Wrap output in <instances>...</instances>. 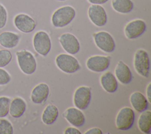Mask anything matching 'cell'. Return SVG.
<instances>
[{"mask_svg":"<svg viewBox=\"0 0 151 134\" xmlns=\"http://www.w3.org/2000/svg\"><path fill=\"white\" fill-rule=\"evenodd\" d=\"M64 133L65 134H81V132L80 131H79V130H78L76 128L69 127L65 130Z\"/></svg>","mask_w":151,"mask_h":134,"instance_id":"obj_29","label":"cell"},{"mask_svg":"<svg viewBox=\"0 0 151 134\" xmlns=\"http://www.w3.org/2000/svg\"><path fill=\"white\" fill-rule=\"evenodd\" d=\"M134 67L136 72L144 77L149 74L150 61L147 53L142 49L138 50L134 57Z\"/></svg>","mask_w":151,"mask_h":134,"instance_id":"obj_4","label":"cell"},{"mask_svg":"<svg viewBox=\"0 0 151 134\" xmlns=\"http://www.w3.org/2000/svg\"><path fill=\"white\" fill-rule=\"evenodd\" d=\"M19 40V35L15 32L4 31L0 34V45L4 48H15L18 44Z\"/></svg>","mask_w":151,"mask_h":134,"instance_id":"obj_17","label":"cell"},{"mask_svg":"<svg viewBox=\"0 0 151 134\" xmlns=\"http://www.w3.org/2000/svg\"><path fill=\"white\" fill-rule=\"evenodd\" d=\"M18 66L25 74H32L36 70L37 63L33 55L25 50L16 52Z\"/></svg>","mask_w":151,"mask_h":134,"instance_id":"obj_2","label":"cell"},{"mask_svg":"<svg viewBox=\"0 0 151 134\" xmlns=\"http://www.w3.org/2000/svg\"><path fill=\"white\" fill-rule=\"evenodd\" d=\"M58 116V110L57 107L50 104L46 106L42 113V120L46 125H51L57 120Z\"/></svg>","mask_w":151,"mask_h":134,"instance_id":"obj_22","label":"cell"},{"mask_svg":"<svg viewBox=\"0 0 151 134\" xmlns=\"http://www.w3.org/2000/svg\"><path fill=\"white\" fill-rule=\"evenodd\" d=\"M134 122V111L129 107H124L121 109L116 118V127L121 130H127L130 129L133 126Z\"/></svg>","mask_w":151,"mask_h":134,"instance_id":"obj_5","label":"cell"},{"mask_svg":"<svg viewBox=\"0 0 151 134\" xmlns=\"http://www.w3.org/2000/svg\"><path fill=\"white\" fill-rule=\"evenodd\" d=\"M57 66L66 73H73L80 69V65L78 60L73 56L61 54L55 58Z\"/></svg>","mask_w":151,"mask_h":134,"instance_id":"obj_3","label":"cell"},{"mask_svg":"<svg viewBox=\"0 0 151 134\" xmlns=\"http://www.w3.org/2000/svg\"><path fill=\"white\" fill-rule=\"evenodd\" d=\"M33 45L36 52L41 55L46 56L51 47V40L48 34L43 31L36 32L33 38Z\"/></svg>","mask_w":151,"mask_h":134,"instance_id":"obj_6","label":"cell"},{"mask_svg":"<svg viewBox=\"0 0 151 134\" xmlns=\"http://www.w3.org/2000/svg\"><path fill=\"white\" fill-rule=\"evenodd\" d=\"M11 80V77L9 73L5 70L0 68V86L8 84Z\"/></svg>","mask_w":151,"mask_h":134,"instance_id":"obj_28","label":"cell"},{"mask_svg":"<svg viewBox=\"0 0 151 134\" xmlns=\"http://www.w3.org/2000/svg\"><path fill=\"white\" fill-rule=\"evenodd\" d=\"M15 27L21 32L29 33L34 30L36 27V22L34 19L25 14H19L14 19Z\"/></svg>","mask_w":151,"mask_h":134,"instance_id":"obj_9","label":"cell"},{"mask_svg":"<svg viewBox=\"0 0 151 134\" xmlns=\"http://www.w3.org/2000/svg\"><path fill=\"white\" fill-rule=\"evenodd\" d=\"M110 62V60L107 57L94 55L88 58L86 61V66L91 71L102 72L109 68Z\"/></svg>","mask_w":151,"mask_h":134,"instance_id":"obj_13","label":"cell"},{"mask_svg":"<svg viewBox=\"0 0 151 134\" xmlns=\"http://www.w3.org/2000/svg\"><path fill=\"white\" fill-rule=\"evenodd\" d=\"M132 107L138 112H142L148 107V100L146 97L139 91L133 93L130 97Z\"/></svg>","mask_w":151,"mask_h":134,"instance_id":"obj_18","label":"cell"},{"mask_svg":"<svg viewBox=\"0 0 151 134\" xmlns=\"http://www.w3.org/2000/svg\"><path fill=\"white\" fill-rule=\"evenodd\" d=\"M150 83L148 84L147 87V90H146V95L148 99V102L150 103L151 102V97H150Z\"/></svg>","mask_w":151,"mask_h":134,"instance_id":"obj_32","label":"cell"},{"mask_svg":"<svg viewBox=\"0 0 151 134\" xmlns=\"http://www.w3.org/2000/svg\"><path fill=\"white\" fill-rule=\"evenodd\" d=\"M11 99L5 96L0 97V118L8 115L9 110Z\"/></svg>","mask_w":151,"mask_h":134,"instance_id":"obj_24","label":"cell"},{"mask_svg":"<svg viewBox=\"0 0 151 134\" xmlns=\"http://www.w3.org/2000/svg\"><path fill=\"white\" fill-rule=\"evenodd\" d=\"M111 5L116 11L122 14L129 13L133 8L132 0H112Z\"/></svg>","mask_w":151,"mask_h":134,"instance_id":"obj_23","label":"cell"},{"mask_svg":"<svg viewBox=\"0 0 151 134\" xmlns=\"http://www.w3.org/2000/svg\"><path fill=\"white\" fill-rule=\"evenodd\" d=\"M57 1H66V0H57Z\"/></svg>","mask_w":151,"mask_h":134,"instance_id":"obj_33","label":"cell"},{"mask_svg":"<svg viewBox=\"0 0 151 134\" xmlns=\"http://www.w3.org/2000/svg\"><path fill=\"white\" fill-rule=\"evenodd\" d=\"M89 2L93 4H103L107 2L109 0H88Z\"/></svg>","mask_w":151,"mask_h":134,"instance_id":"obj_31","label":"cell"},{"mask_svg":"<svg viewBox=\"0 0 151 134\" xmlns=\"http://www.w3.org/2000/svg\"><path fill=\"white\" fill-rule=\"evenodd\" d=\"M8 20V12L5 7L0 4V30L4 28Z\"/></svg>","mask_w":151,"mask_h":134,"instance_id":"obj_27","label":"cell"},{"mask_svg":"<svg viewBox=\"0 0 151 134\" xmlns=\"http://www.w3.org/2000/svg\"><path fill=\"white\" fill-rule=\"evenodd\" d=\"M146 30V24L142 19H135L125 27L124 34L128 39H135L142 35Z\"/></svg>","mask_w":151,"mask_h":134,"instance_id":"obj_11","label":"cell"},{"mask_svg":"<svg viewBox=\"0 0 151 134\" xmlns=\"http://www.w3.org/2000/svg\"><path fill=\"white\" fill-rule=\"evenodd\" d=\"M12 58V53L10 51L2 49L0 50V68L5 67L9 64Z\"/></svg>","mask_w":151,"mask_h":134,"instance_id":"obj_25","label":"cell"},{"mask_svg":"<svg viewBox=\"0 0 151 134\" xmlns=\"http://www.w3.org/2000/svg\"><path fill=\"white\" fill-rule=\"evenodd\" d=\"M14 129L11 123L7 119H0V134H12Z\"/></svg>","mask_w":151,"mask_h":134,"instance_id":"obj_26","label":"cell"},{"mask_svg":"<svg viewBox=\"0 0 151 134\" xmlns=\"http://www.w3.org/2000/svg\"><path fill=\"white\" fill-rule=\"evenodd\" d=\"M25 102L21 97H16L11 102L9 113L14 118H19L22 116L26 110Z\"/></svg>","mask_w":151,"mask_h":134,"instance_id":"obj_20","label":"cell"},{"mask_svg":"<svg viewBox=\"0 0 151 134\" xmlns=\"http://www.w3.org/2000/svg\"><path fill=\"white\" fill-rule=\"evenodd\" d=\"M49 87L45 83H40L32 90L31 99L33 103L41 104L44 102L49 95Z\"/></svg>","mask_w":151,"mask_h":134,"instance_id":"obj_15","label":"cell"},{"mask_svg":"<svg viewBox=\"0 0 151 134\" xmlns=\"http://www.w3.org/2000/svg\"><path fill=\"white\" fill-rule=\"evenodd\" d=\"M84 133L86 134H103L102 130L98 128H93L87 130Z\"/></svg>","mask_w":151,"mask_h":134,"instance_id":"obj_30","label":"cell"},{"mask_svg":"<svg viewBox=\"0 0 151 134\" xmlns=\"http://www.w3.org/2000/svg\"><path fill=\"white\" fill-rule=\"evenodd\" d=\"M59 41L63 49L70 54H76L80 51V45L79 41L72 34H63L60 37Z\"/></svg>","mask_w":151,"mask_h":134,"instance_id":"obj_12","label":"cell"},{"mask_svg":"<svg viewBox=\"0 0 151 134\" xmlns=\"http://www.w3.org/2000/svg\"><path fill=\"white\" fill-rule=\"evenodd\" d=\"M88 15L91 21L97 27L104 26L107 21V14L104 8L98 4H93L89 6Z\"/></svg>","mask_w":151,"mask_h":134,"instance_id":"obj_10","label":"cell"},{"mask_svg":"<svg viewBox=\"0 0 151 134\" xmlns=\"http://www.w3.org/2000/svg\"><path fill=\"white\" fill-rule=\"evenodd\" d=\"M76 11L71 6H64L57 9L52 14V25L57 28H62L68 25L74 18Z\"/></svg>","mask_w":151,"mask_h":134,"instance_id":"obj_1","label":"cell"},{"mask_svg":"<svg viewBox=\"0 0 151 134\" xmlns=\"http://www.w3.org/2000/svg\"><path fill=\"white\" fill-rule=\"evenodd\" d=\"M137 124L142 132L150 134L151 132V112L146 110L142 112L139 117Z\"/></svg>","mask_w":151,"mask_h":134,"instance_id":"obj_21","label":"cell"},{"mask_svg":"<svg viewBox=\"0 0 151 134\" xmlns=\"http://www.w3.org/2000/svg\"><path fill=\"white\" fill-rule=\"evenodd\" d=\"M91 93L90 88L81 86L77 89L74 94V104L80 110L87 109L90 103Z\"/></svg>","mask_w":151,"mask_h":134,"instance_id":"obj_8","label":"cell"},{"mask_svg":"<svg viewBox=\"0 0 151 134\" xmlns=\"http://www.w3.org/2000/svg\"><path fill=\"white\" fill-rule=\"evenodd\" d=\"M115 75L118 80L123 84L130 83L132 80V73L129 67L121 60L115 68Z\"/></svg>","mask_w":151,"mask_h":134,"instance_id":"obj_16","label":"cell"},{"mask_svg":"<svg viewBox=\"0 0 151 134\" xmlns=\"http://www.w3.org/2000/svg\"><path fill=\"white\" fill-rule=\"evenodd\" d=\"M100 83L103 88L110 93L115 92L118 88L117 79L113 74L110 71H107L101 76Z\"/></svg>","mask_w":151,"mask_h":134,"instance_id":"obj_19","label":"cell"},{"mask_svg":"<svg viewBox=\"0 0 151 134\" xmlns=\"http://www.w3.org/2000/svg\"><path fill=\"white\" fill-rule=\"evenodd\" d=\"M94 40L97 47L104 52L111 53L115 49L114 40L107 32L100 31L94 34Z\"/></svg>","mask_w":151,"mask_h":134,"instance_id":"obj_7","label":"cell"},{"mask_svg":"<svg viewBox=\"0 0 151 134\" xmlns=\"http://www.w3.org/2000/svg\"><path fill=\"white\" fill-rule=\"evenodd\" d=\"M64 117L67 120L76 127L82 126L86 121L85 116L83 112L75 107H70L64 113Z\"/></svg>","mask_w":151,"mask_h":134,"instance_id":"obj_14","label":"cell"}]
</instances>
